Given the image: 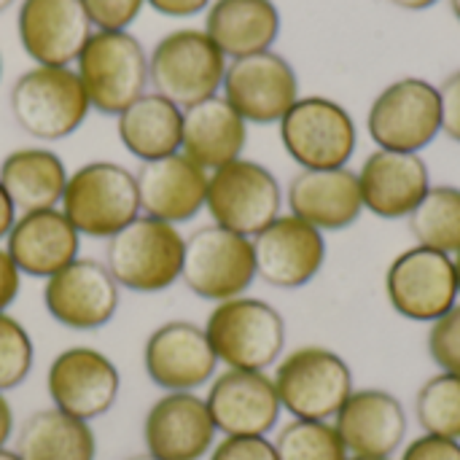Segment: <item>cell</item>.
Masks as SVG:
<instances>
[{
	"label": "cell",
	"mask_w": 460,
	"mask_h": 460,
	"mask_svg": "<svg viewBox=\"0 0 460 460\" xmlns=\"http://www.w3.org/2000/svg\"><path fill=\"white\" fill-rule=\"evenodd\" d=\"M181 280L194 296L213 305L245 296L256 280L251 237L216 224L199 226L186 237Z\"/></svg>",
	"instance_id": "8"
},
{
	"label": "cell",
	"mask_w": 460,
	"mask_h": 460,
	"mask_svg": "<svg viewBox=\"0 0 460 460\" xmlns=\"http://www.w3.org/2000/svg\"><path fill=\"white\" fill-rule=\"evenodd\" d=\"M253 243L256 278L272 288L294 291L313 283L326 264V237L307 221L280 213Z\"/></svg>",
	"instance_id": "14"
},
{
	"label": "cell",
	"mask_w": 460,
	"mask_h": 460,
	"mask_svg": "<svg viewBox=\"0 0 460 460\" xmlns=\"http://www.w3.org/2000/svg\"><path fill=\"white\" fill-rule=\"evenodd\" d=\"M286 205L291 216L323 234L350 229L364 213L358 175L350 167L299 170L286 189Z\"/></svg>",
	"instance_id": "24"
},
{
	"label": "cell",
	"mask_w": 460,
	"mask_h": 460,
	"mask_svg": "<svg viewBox=\"0 0 460 460\" xmlns=\"http://www.w3.org/2000/svg\"><path fill=\"white\" fill-rule=\"evenodd\" d=\"M415 420L423 434L460 442V375L437 372L415 396Z\"/></svg>",
	"instance_id": "32"
},
{
	"label": "cell",
	"mask_w": 460,
	"mask_h": 460,
	"mask_svg": "<svg viewBox=\"0 0 460 460\" xmlns=\"http://www.w3.org/2000/svg\"><path fill=\"white\" fill-rule=\"evenodd\" d=\"M156 13L172 16V19H186L199 11H205L213 0H146Z\"/></svg>",
	"instance_id": "41"
},
{
	"label": "cell",
	"mask_w": 460,
	"mask_h": 460,
	"mask_svg": "<svg viewBox=\"0 0 460 460\" xmlns=\"http://www.w3.org/2000/svg\"><path fill=\"white\" fill-rule=\"evenodd\" d=\"M22 291V272L5 248H0V313H5Z\"/></svg>",
	"instance_id": "40"
},
{
	"label": "cell",
	"mask_w": 460,
	"mask_h": 460,
	"mask_svg": "<svg viewBox=\"0 0 460 460\" xmlns=\"http://www.w3.org/2000/svg\"><path fill=\"white\" fill-rule=\"evenodd\" d=\"M0 78H3V57H0Z\"/></svg>",
	"instance_id": "51"
},
{
	"label": "cell",
	"mask_w": 460,
	"mask_h": 460,
	"mask_svg": "<svg viewBox=\"0 0 460 460\" xmlns=\"http://www.w3.org/2000/svg\"><path fill=\"white\" fill-rule=\"evenodd\" d=\"M226 73V57L205 30L181 27L156 40L148 57V84L178 108L216 97Z\"/></svg>",
	"instance_id": "7"
},
{
	"label": "cell",
	"mask_w": 460,
	"mask_h": 460,
	"mask_svg": "<svg viewBox=\"0 0 460 460\" xmlns=\"http://www.w3.org/2000/svg\"><path fill=\"white\" fill-rule=\"evenodd\" d=\"M11 434H13V410H11L8 399L0 394V450L8 445Z\"/></svg>",
	"instance_id": "43"
},
{
	"label": "cell",
	"mask_w": 460,
	"mask_h": 460,
	"mask_svg": "<svg viewBox=\"0 0 460 460\" xmlns=\"http://www.w3.org/2000/svg\"><path fill=\"white\" fill-rule=\"evenodd\" d=\"M46 388L54 410L89 423L116 404L121 377L105 353L78 345L62 350L49 364Z\"/></svg>",
	"instance_id": "16"
},
{
	"label": "cell",
	"mask_w": 460,
	"mask_h": 460,
	"mask_svg": "<svg viewBox=\"0 0 460 460\" xmlns=\"http://www.w3.org/2000/svg\"><path fill=\"white\" fill-rule=\"evenodd\" d=\"M205 334L218 364L226 369L267 372L286 350L283 315L256 296L218 302L205 321Z\"/></svg>",
	"instance_id": "2"
},
{
	"label": "cell",
	"mask_w": 460,
	"mask_h": 460,
	"mask_svg": "<svg viewBox=\"0 0 460 460\" xmlns=\"http://www.w3.org/2000/svg\"><path fill=\"white\" fill-rule=\"evenodd\" d=\"M13 3H16V0H0V13H3V11H8Z\"/></svg>",
	"instance_id": "48"
},
{
	"label": "cell",
	"mask_w": 460,
	"mask_h": 460,
	"mask_svg": "<svg viewBox=\"0 0 460 460\" xmlns=\"http://www.w3.org/2000/svg\"><path fill=\"white\" fill-rule=\"evenodd\" d=\"M280 143L302 170H337L353 159L358 129L345 105L313 94L299 97L280 119Z\"/></svg>",
	"instance_id": "9"
},
{
	"label": "cell",
	"mask_w": 460,
	"mask_h": 460,
	"mask_svg": "<svg viewBox=\"0 0 460 460\" xmlns=\"http://www.w3.org/2000/svg\"><path fill=\"white\" fill-rule=\"evenodd\" d=\"M216 423L197 394H164L143 420V442L156 460H202L216 445Z\"/></svg>",
	"instance_id": "21"
},
{
	"label": "cell",
	"mask_w": 460,
	"mask_h": 460,
	"mask_svg": "<svg viewBox=\"0 0 460 460\" xmlns=\"http://www.w3.org/2000/svg\"><path fill=\"white\" fill-rule=\"evenodd\" d=\"M348 460H394V458H353V456H350Z\"/></svg>",
	"instance_id": "50"
},
{
	"label": "cell",
	"mask_w": 460,
	"mask_h": 460,
	"mask_svg": "<svg viewBox=\"0 0 460 460\" xmlns=\"http://www.w3.org/2000/svg\"><path fill=\"white\" fill-rule=\"evenodd\" d=\"M8 108L16 127L43 143L70 137L92 111L78 73L49 65H35L13 81Z\"/></svg>",
	"instance_id": "1"
},
{
	"label": "cell",
	"mask_w": 460,
	"mask_h": 460,
	"mask_svg": "<svg viewBox=\"0 0 460 460\" xmlns=\"http://www.w3.org/2000/svg\"><path fill=\"white\" fill-rule=\"evenodd\" d=\"M186 237L178 226L137 216L105 245V267L119 288L135 294H159L181 280Z\"/></svg>",
	"instance_id": "3"
},
{
	"label": "cell",
	"mask_w": 460,
	"mask_h": 460,
	"mask_svg": "<svg viewBox=\"0 0 460 460\" xmlns=\"http://www.w3.org/2000/svg\"><path fill=\"white\" fill-rule=\"evenodd\" d=\"M248 143V121L221 97H208L183 111L181 154L202 170L213 172L243 156Z\"/></svg>",
	"instance_id": "26"
},
{
	"label": "cell",
	"mask_w": 460,
	"mask_h": 460,
	"mask_svg": "<svg viewBox=\"0 0 460 460\" xmlns=\"http://www.w3.org/2000/svg\"><path fill=\"white\" fill-rule=\"evenodd\" d=\"M437 89L442 102V132L460 143V70L450 73Z\"/></svg>",
	"instance_id": "39"
},
{
	"label": "cell",
	"mask_w": 460,
	"mask_h": 460,
	"mask_svg": "<svg viewBox=\"0 0 460 460\" xmlns=\"http://www.w3.org/2000/svg\"><path fill=\"white\" fill-rule=\"evenodd\" d=\"M356 175L364 210L383 221L410 218L431 189V172L420 154L377 148L364 159Z\"/></svg>",
	"instance_id": "22"
},
{
	"label": "cell",
	"mask_w": 460,
	"mask_h": 460,
	"mask_svg": "<svg viewBox=\"0 0 460 460\" xmlns=\"http://www.w3.org/2000/svg\"><path fill=\"white\" fill-rule=\"evenodd\" d=\"M35 361V348L27 329L8 313H0V394L19 388Z\"/></svg>",
	"instance_id": "34"
},
{
	"label": "cell",
	"mask_w": 460,
	"mask_h": 460,
	"mask_svg": "<svg viewBox=\"0 0 460 460\" xmlns=\"http://www.w3.org/2000/svg\"><path fill=\"white\" fill-rule=\"evenodd\" d=\"M388 3L396 8H404V11H426V8L437 5L439 0H388Z\"/></svg>",
	"instance_id": "44"
},
{
	"label": "cell",
	"mask_w": 460,
	"mask_h": 460,
	"mask_svg": "<svg viewBox=\"0 0 460 460\" xmlns=\"http://www.w3.org/2000/svg\"><path fill=\"white\" fill-rule=\"evenodd\" d=\"M399 460H460V442L434 434H420L418 439L402 447Z\"/></svg>",
	"instance_id": "38"
},
{
	"label": "cell",
	"mask_w": 460,
	"mask_h": 460,
	"mask_svg": "<svg viewBox=\"0 0 460 460\" xmlns=\"http://www.w3.org/2000/svg\"><path fill=\"white\" fill-rule=\"evenodd\" d=\"M450 11H453V16L460 22V0H450Z\"/></svg>",
	"instance_id": "46"
},
{
	"label": "cell",
	"mask_w": 460,
	"mask_h": 460,
	"mask_svg": "<svg viewBox=\"0 0 460 460\" xmlns=\"http://www.w3.org/2000/svg\"><path fill=\"white\" fill-rule=\"evenodd\" d=\"M121 146L140 162H154L181 151L183 108L156 92L140 94L116 116Z\"/></svg>",
	"instance_id": "29"
},
{
	"label": "cell",
	"mask_w": 460,
	"mask_h": 460,
	"mask_svg": "<svg viewBox=\"0 0 460 460\" xmlns=\"http://www.w3.org/2000/svg\"><path fill=\"white\" fill-rule=\"evenodd\" d=\"M5 251L22 275L49 280L78 259L81 234L59 208L19 213L5 234Z\"/></svg>",
	"instance_id": "25"
},
{
	"label": "cell",
	"mask_w": 460,
	"mask_h": 460,
	"mask_svg": "<svg viewBox=\"0 0 460 460\" xmlns=\"http://www.w3.org/2000/svg\"><path fill=\"white\" fill-rule=\"evenodd\" d=\"M75 73L97 113L119 116L148 86V54L129 30H94L75 59Z\"/></svg>",
	"instance_id": "6"
},
{
	"label": "cell",
	"mask_w": 460,
	"mask_h": 460,
	"mask_svg": "<svg viewBox=\"0 0 460 460\" xmlns=\"http://www.w3.org/2000/svg\"><path fill=\"white\" fill-rule=\"evenodd\" d=\"M94 30H127L143 11L146 0H81Z\"/></svg>",
	"instance_id": "36"
},
{
	"label": "cell",
	"mask_w": 460,
	"mask_h": 460,
	"mask_svg": "<svg viewBox=\"0 0 460 460\" xmlns=\"http://www.w3.org/2000/svg\"><path fill=\"white\" fill-rule=\"evenodd\" d=\"M278 460H348L350 453L340 439L332 420H296L286 423L275 437Z\"/></svg>",
	"instance_id": "33"
},
{
	"label": "cell",
	"mask_w": 460,
	"mask_h": 460,
	"mask_svg": "<svg viewBox=\"0 0 460 460\" xmlns=\"http://www.w3.org/2000/svg\"><path fill=\"white\" fill-rule=\"evenodd\" d=\"M205 404L224 437H267L283 412L272 377L248 369H226L213 377Z\"/></svg>",
	"instance_id": "18"
},
{
	"label": "cell",
	"mask_w": 460,
	"mask_h": 460,
	"mask_svg": "<svg viewBox=\"0 0 460 460\" xmlns=\"http://www.w3.org/2000/svg\"><path fill=\"white\" fill-rule=\"evenodd\" d=\"M415 245H426L456 256L460 251V189L431 186L407 218Z\"/></svg>",
	"instance_id": "31"
},
{
	"label": "cell",
	"mask_w": 460,
	"mask_h": 460,
	"mask_svg": "<svg viewBox=\"0 0 460 460\" xmlns=\"http://www.w3.org/2000/svg\"><path fill=\"white\" fill-rule=\"evenodd\" d=\"M127 460H156L154 456H148V453H143V456H132V458H127Z\"/></svg>",
	"instance_id": "49"
},
{
	"label": "cell",
	"mask_w": 460,
	"mask_h": 460,
	"mask_svg": "<svg viewBox=\"0 0 460 460\" xmlns=\"http://www.w3.org/2000/svg\"><path fill=\"white\" fill-rule=\"evenodd\" d=\"M367 129L377 148L420 154L442 132L439 89L426 78H399L369 105Z\"/></svg>",
	"instance_id": "12"
},
{
	"label": "cell",
	"mask_w": 460,
	"mask_h": 460,
	"mask_svg": "<svg viewBox=\"0 0 460 460\" xmlns=\"http://www.w3.org/2000/svg\"><path fill=\"white\" fill-rule=\"evenodd\" d=\"M13 453L19 460H94L97 439L89 423L51 407L22 423Z\"/></svg>",
	"instance_id": "30"
},
{
	"label": "cell",
	"mask_w": 460,
	"mask_h": 460,
	"mask_svg": "<svg viewBox=\"0 0 460 460\" xmlns=\"http://www.w3.org/2000/svg\"><path fill=\"white\" fill-rule=\"evenodd\" d=\"M453 261H456V275H458V296H460V251L453 256Z\"/></svg>",
	"instance_id": "47"
},
{
	"label": "cell",
	"mask_w": 460,
	"mask_h": 460,
	"mask_svg": "<svg viewBox=\"0 0 460 460\" xmlns=\"http://www.w3.org/2000/svg\"><path fill=\"white\" fill-rule=\"evenodd\" d=\"M210 460H278L267 437H224L213 445Z\"/></svg>",
	"instance_id": "37"
},
{
	"label": "cell",
	"mask_w": 460,
	"mask_h": 460,
	"mask_svg": "<svg viewBox=\"0 0 460 460\" xmlns=\"http://www.w3.org/2000/svg\"><path fill=\"white\" fill-rule=\"evenodd\" d=\"M205 32L224 57H251L270 51L278 40L280 11L275 0H213L208 5Z\"/></svg>",
	"instance_id": "27"
},
{
	"label": "cell",
	"mask_w": 460,
	"mask_h": 460,
	"mask_svg": "<svg viewBox=\"0 0 460 460\" xmlns=\"http://www.w3.org/2000/svg\"><path fill=\"white\" fill-rule=\"evenodd\" d=\"M283 412L296 420H334L356 391L348 361L323 345H299L275 364L272 375Z\"/></svg>",
	"instance_id": "5"
},
{
	"label": "cell",
	"mask_w": 460,
	"mask_h": 460,
	"mask_svg": "<svg viewBox=\"0 0 460 460\" xmlns=\"http://www.w3.org/2000/svg\"><path fill=\"white\" fill-rule=\"evenodd\" d=\"M148 380L164 394H194L216 377L218 358L210 348L205 326L191 321H170L151 332L143 348Z\"/></svg>",
	"instance_id": "17"
},
{
	"label": "cell",
	"mask_w": 460,
	"mask_h": 460,
	"mask_svg": "<svg viewBox=\"0 0 460 460\" xmlns=\"http://www.w3.org/2000/svg\"><path fill=\"white\" fill-rule=\"evenodd\" d=\"M119 283L97 259H75L43 283V307L65 329L94 332L119 310Z\"/></svg>",
	"instance_id": "15"
},
{
	"label": "cell",
	"mask_w": 460,
	"mask_h": 460,
	"mask_svg": "<svg viewBox=\"0 0 460 460\" xmlns=\"http://www.w3.org/2000/svg\"><path fill=\"white\" fill-rule=\"evenodd\" d=\"M426 345L439 372L460 375V302L447 315L431 323Z\"/></svg>",
	"instance_id": "35"
},
{
	"label": "cell",
	"mask_w": 460,
	"mask_h": 460,
	"mask_svg": "<svg viewBox=\"0 0 460 460\" xmlns=\"http://www.w3.org/2000/svg\"><path fill=\"white\" fill-rule=\"evenodd\" d=\"M16 208L11 205V199H8V194H5V189L0 186V240H5V234L11 232V226H13V221H16Z\"/></svg>",
	"instance_id": "42"
},
{
	"label": "cell",
	"mask_w": 460,
	"mask_h": 460,
	"mask_svg": "<svg viewBox=\"0 0 460 460\" xmlns=\"http://www.w3.org/2000/svg\"><path fill=\"white\" fill-rule=\"evenodd\" d=\"M283 189L278 178L253 159H234L210 172L205 208L216 226L256 237L283 210Z\"/></svg>",
	"instance_id": "11"
},
{
	"label": "cell",
	"mask_w": 460,
	"mask_h": 460,
	"mask_svg": "<svg viewBox=\"0 0 460 460\" xmlns=\"http://www.w3.org/2000/svg\"><path fill=\"white\" fill-rule=\"evenodd\" d=\"M65 162L49 148H16L0 162V186L16 213L51 210L62 205L67 183Z\"/></svg>",
	"instance_id": "28"
},
{
	"label": "cell",
	"mask_w": 460,
	"mask_h": 460,
	"mask_svg": "<svg viewBox=\"0 0 460 460\" xmlns=\"http://www.w3.org/2000/svg\"><path fill=\"white\" fill-rule=\"evenodd\" d=\"M221 92V97L248 124H280L299 100V78L294 65L270 49L232 59L226 65Z\"/></svg>",
	"instance_id": "13"
},
{
	"label": "cell",
	"mask_w": 460,
	"mask_h": 460,
	"mask_svg": "<svg viewBox=\"0 0 460 460\" xmlns=\"http://www.w3.org/2000/svg\"><path fill=\"white\" fill-rule=\"evenodd\" d=\"M332 423L353 458H394L410 431L404 404L385 388H356Z\"/></svg>",
	"instance_id": "20"
},
{
	"label": "cell",
	"mask_w": 460,
	"mask_h": 460,
	"mask_svg": "<svg viewBox=\"0 0 460 460\" xmlns=\"http://www.w3.org/2000/svg\"><path fill=\"white\" fill-rule=\"evenodd\" d=\"M385 296L396 315L431 326L460 302L453 256L426 245L402 251L385 270Z\"/></svg>",
	"instance_id": "10"
},
{
	"label": "cell",
	"mask_w": 460,
	"mask_h": 460,
	"mask_svg": "<svg viewBox=\"0 0 460 460\" xmlns=\"http://www.w3.org/2000/svg\"><path fill=\"white\" fill-rule=\"evenodd\" d=\"M0 460H19V456H16L13 450H5V447H3V450H0Z\"/></svg>",
	"instance_id": "45"
},
{
	"label": "cell",
	"mask_w": 460,
	"mask_h": 460,
	"mask_svg": "<svg viewBox=\"0 0 460 460\" xmlns=\"http://www.w3.org/2000/svg\"><path fill=\"white\" fill-rule=\"evenodd\" d=\"M16 32L24 54L35 65L70 67L94 27L81 0H22Z\"/></svg>",
	"instance_id": "19"
},
{
	"label": "cell",
	"mask_w": 460,
	"mask_h": 460,
	"mask_svg": "<svg viewBox=\"0 0 460 460\" xmlns=\"http://www.w3.org/2000/svg\"><path fill=\"white\" fill-rule=\"evenodd\" d=\"M81 237L111 240L140 216L135 172L116 162H89L67 175L62 208Z\"/></svg>",
	"instance_id": "4"
},
{
	"label": "cell",
	"mask_w": 460,
	"mask_h": 460,
	"mask_svg": "<svg viewBox=\"0 0 460 460\" xmlns=\"http://www.w3.org/2000/svg\"><path fill=\"white\" fill-rule=\"evenodd\" d=\"M135 181L140 213L178 226L191 221L205 208L210 172L178 151L154 162H143L135 172Z\"/></svg>",
	"instance_id": "23"
}]
</instances>
